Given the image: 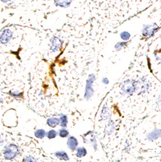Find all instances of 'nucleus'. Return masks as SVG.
Returning a JSON list of instances; mask_svg holds the SVG:
<instances>
[{"label": "nucleus", "instance_id": "nucleus-1", "mask_svg": "<svg viewBox=\"0 0 161 162\" xmlns=\"http://www.w3.org/2000/svg\"><path fill=\"white\" fill-rule=\"evenodd\" d=\"M18 147L15 144H8L3 150V156L7 160H12L18 154Z\"/></svg>", "mask_w": 161, "mask_h": 162}, {"label": "nucleus", "instance_id": "nucleus-2", "mask_svg": "<svg viewBox=\"0 0 161 162\" xmlns=\"http://www.w3.org/2000/svg\"><path fill=\"white\" fill-rule=\"evenodd\" d=\"M96 79L95 74H91L89 76L87 82V87H86V92L85 95V98L86 100H89L92 96L94 94V89L92 87V84Z\"/></svg>", "mask_w": 161, "mask_h": 162}, {"label": "nucleus", "instance_id": "nucleus-3", "mask_svg": "<svg viewBox=\"0 0 161 162\" xmlns=\"http://www.w3.org/2000/svg\"><path fill=\"white\" fill-rule=\"evenodd\" d=\"M159 29V26L157 24H151L144 26L142 34L144 37H150L156 33Z\"/></svg>", "mask_w": 161, "mask_h": 162}, {"label": "nucleus", "instance_id": "nucleus-4", "mask_svg": "<svg viewBox=\"0 0 161 162\" xmlns=\"http://www.w3.org/2000/svg\"><path fill=\"white\" fill-rule=\"evenodd\" d=\"M148 88L149 85L145 78H142L137 82H135V91L137 92L138 94L144 93L148 91Z\"/></svg>", "mask_w": 161, "mask_h": 162}, {"label": "nucleus", "instance_id": "nucleus-5", "mask_svg": "<svg viewBox=\"0 0 161 162\" xmlns=\"http://www.w3.org/2000/svg\"><path fill=\"white\" fill-rule=\"evenodd\" d=\"M122 91L128 95H132L135 92V82L131 80H126L121 85Z\"/></svg>", "mask_w": 161, "mask_h": 162}, {"label": "nucleus", "instance_id": "nucleus-6", "mask_svg": "<svg viewBox=\"0 0 161 162\" xmlns=\"http://www.w3.org/2000/svg\"><path fill=\"white\" fill-rule=\"evenodd\" d=\"M13 33L9 29H5L3 30L2 33L0 36V42L3 44H6L10 41L12 37Z\"/></svg>", "mask_w": 161, "mask_h": 162}, {"label": "nucleus", "instance_id": "nucleus-7", "mask_svg": "<svg viewBox=\"0 0 161 162\" xmlns=\"http://www.w3.org/2000/svg\"><path fill=\"white\" fill-rule=\"evenodd\" d=\"M63 42L57 37H53L51 39V50L55 52L59 50Z\"/></svg>", "mask_w": 161, "mask_h": 162}, {"label": "nucleus", "instance_id": "nucleus-8", "mask_svg": "<svg viewBox=\"0 0 161 162\" xmlns=\"http://www.w3.org/2000/svg\"><path fill=\"white\" fill-rule=\"evenodd\" d=\"M160 137H161V130L159 129H155L151 132L149 133L147 135V138L150 141L157 140Z\"/></svg>", "mask_w": 161, "mask_h": 162}, {"label": "nucleus", "instance_id": "nucleus-9", "mask_svg": "<svg viewBox=\"0 0 161 162\" xmlns=\"http://www.w3.org/2000/svg\"><path fill=\"white\" fill-rule=\"evenodd\" d=\"M67 145L68 148L73 150L76 149L77 146L78 145V141H77V140L76 138L71 136L68 138L67 141Z\"/></svg>", "mask_w": 161, "mask_h": 162}, {"label": "nucleus", "instance_id": "nucleus-10", "mask_svg": "<svg viewBox=\"0 0 161 162\" xmlns=\"http://www.w3.org/2000/svg\"><path fill=\"white\" fill-rule=\"evenodd\" d=\"M111 112L110 111V109H108L107 107H104L103 109V111L101 112V114H100V117H101L102 120H106L109 119L111 117Z\"/></svg>", "mask_w": 161, "mask_h": 162}, {"label": "nucleus", "instance_id": "nucleus-11", "mask_svg": "<svg viewBox=\"0 0 161 162\" xmlns=\"http://www.w3.org/2000/svg\"><path fill=\"white\" fill-rule=\"evenodd\" d=\"M72 0H55V3L57 6L67 8L70 6Z\"/></svg>", "mask_w": 161, "mask_h": 162}, {"label": "nucleus", "instance_id": "nucleus-12", "mask_svg": "<svg viewBox=\"0 0 161 162\" xmlns=\"http://www.w3.org/2000/svg\"><path fill=\"white\" fill-rule=\"evenodd\" d=\"M47 123L48 124V125L50 127H56L57 125H58L59 124H60V119L56 118H52L48 119L47 121Z\"/></svg>", "mask_w": 161, "mask_h": 162}, {"label": "nucleus", "instance_id": "nucleus-13", "mask_svg": "<svg viewBox=\"0 0 161 162\" xmlns=\"http://www.w3.org/2000/svg\"><path fill=\"white\" fill-rule=\"evenodd\" d=\"M55 156L57 158H58L60 160H64L65 161H67L69 160V157L67 155V153L65 151H62V150H60V151H57L55 152Z\"/></svg>", "mask_w": 161, "mask_h": 162}, {"label": "nucleus", "instance_id": "nucleus-14", "mask_svg": "<svg viewBox=\"0 0 161 162\" xmlns=\"http://www.w3.org/2000/svg\"><path fill=\"white\" fill-rule=\"evenodd\" d=\"M87 150L85 147H79V148L77 149L76 156L78 158L84 157V156L87 155Z\"/></svg>", "mask_w": 161, "mask_h": 162}, {"label": "nucleus", "instance_id": "nucleus-15", "mask_svg": "<svg viewBox=\"0 0 161 162\" xmlns=\"http://www.w3.org/2000/svg\"><path fill=\"white\" fill-rule=\"evenodd\" d=\"M68 123L67 116L65 114H61L60 118V125L62 127H66Z\"/></svg>", "mask_w": 161, "mask_h": 162}, {"label": "nucleus", "instance_id": "nucleus-16", "mask_svg": "<svg viewBox=\"0 0 161 162\" xmlns=\"http://www.w3.org/2000/svg\"><path fill=\"white\" fill-rule=\"evenodd\" d=\"M35 136L37 138L39 139H42L45 136L46 134V132L45 131V130L43 129H38L35 132Z\"/></svg>", "mask_w": 161, "mask_h": 162}, {"label": "nucleus", "instance_id": "nucleus-17", "mask_svg": "<svg viewBox=\"0 0 161 162\" xmlns=\"http://www.w3.org/2000/svg\"><path fill=\"white\" fill-rule=\"evenodd\" d=\"M120 36L124 41H128L130 38V34L127 31H123L120 34Z\"/></svg>", "mask_w": 161, "mask_h": 162}, {"label": "nucleus", "instance_id": "nucleus-18", "mask_svg": "<svg viewBox=\"0 0 161 162\" xmlns=\"http://www.w3.org/2000/svg\"><path fill=\"white\" fill-rule=\"evenodd\" d=\"M114 124L113 123H109L107 127L106 128V132L108 134H111L114 130Z\"/></svg>", "mask_w": 161, "mask_h": 162}, {"label": "nucleus", "instance_id": "nucleus-19", "mask_svg": "<svg viewBox=\"0 0 161 162\" xmlns=\"http://www.w3.org/2000/svg\"><path fill=\"white\" fill-rule=\"evenodd\" d=\"M57 135V132L55 131V130H50V131H48V132L47 133V138L48 139H53V138H55Z\"/></svg>", "mask_w": 161, "mask_h": 162}, {"label": "nucleus", "instance_id": "nucleus-20", "mask_svg": "<svg viewBox=\"0 0 161 162\" xmlns=\"http://www.w3.org/2000/svg\"><path fill=\"white\" fill-rule=\"evenodd\" d=\"M59 136L61 138H66V137H67L68 136L69 132H68V131H67V129H65V128H63V129H61L59 131Z\"/></svg>", "mask_w": 161, "mask_h": 162}, {"label": "nucleus", "instance_id": "nucleus-21", "mask_svg": "<svg viewBox=\"0 0 161 162\" xmlns=\"http://www.w3.org/2000/svg\"><path fill=\"white\" fill-rule=\"evenodd\" d=\"M127 44L126 42H118L117 44L115 46V48L117 51H120L121 50L122 48L126 47V45Z\"/></svg>", "mask_w": 161, "mask_h": 162}, {"label": "nucleus", "instance_id": "nucleus-22", "mask_svg": "<svg viewBox=\"0 0 161 162\" xmlns=\"http://www.w3.org/2000/svg\"><path fill=\"white\" fill-rule=\"evenodd\" d=\"M10 95H12V96H14V97H18V96H21V92H19L18 91H15V92H10Z\"/></svg>", "mask_w": 161, "mask_h": 162}, {"label": "nucleus", "instance_id": "nucleus-23", "mask_svg": "<svg viewBox=\"0 0 161 162\" xmlns=\"http://www.w3.org/2000/svg\"><path fill=\"white\" fill-rule=\"evenodd\" d=\"M24 161H36V160H35L33 157H32V156H28V157H26L24 159Z\"/></svg>", "mask_w": 161, "mask_h": 162}, {"label": "nucleus", "instance_id": "nucleus-24", "mask_svg": "<svg viewBox=\"0 0 161 162\" xmlns=\"http://www.w3.org/2000/svg\"><path fill=\"white\" fill-rule=\"evenodd\" d=\"M102 82H103V83H105V84H108V83H109V80H108V78H103Z\"/></svg>", "mask_w": 161, "mask_h": 162}, {"label": "nucleus", "instance_id": "nucleus-25", "mask_svg": "<svg viewBox=\"0 0 161 162\" xmlns=\"http://www.w3.org/2000/svg\"><path fill=\"white\" fill-rule=\"evenodd\" d=\"M1 1L2 2H3V3H7V1H10V0H1Z\"/></svg>", "mask_w": 161, "mask_h": 162}, {"label": "nucleus", "instance_id": "nucleus-26", "mask_svg": "<svg viewBox=\"0 0 161 162\" xmlns=\"http://www.w3.org/2000/svg\"><path fill=\"white\" fill-rule=\"evenodd\" d=\"M159 102L161 104V94H160V96L159 98Z\"/></svg>", "mask_w": 161, "mask_h": 162}, {"label": "nucleus", "instance_id": "nucleus-27", "mask_svg": "<svg viewBox=\"0 0 161 162\" xmlns=\"http://www.w3.org/2000/svg\"><path fill=\"white\" fill-rule=\"evenodd\" d=\"M2 101H3V99H2L1 98H0V103H1Z\"/></svg>", "mask_w": 161, "mask_h": 162}, {"label": "nucleus", "instance_id": "nucleus-28", "mask_svg": "<svg viewBox=\"0 0 161 162\" xmlns=\"http://www.w3.org/2000/svg\"><path fill=\"white\" fill-rule=\"evenodd\" d=\"M1 136H0V141H1Z\"/></svg>", "mask_w": 161, "mask_h": 162}]
</instances>
